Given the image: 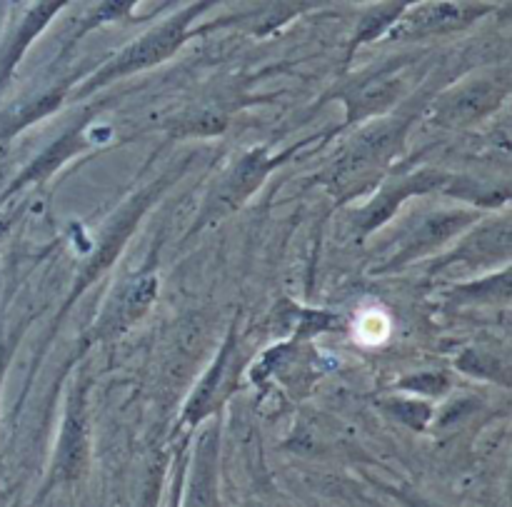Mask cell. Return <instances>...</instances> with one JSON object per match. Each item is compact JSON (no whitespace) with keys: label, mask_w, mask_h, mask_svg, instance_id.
<instances>
[{"label":"cell","mask_w":512,"mask_h":507,"mask_svg":"<svg viewBox=\"0 0 512 507\" xmlns=\"http://www.w3.org/2000/svg\"><path fill=\"white\" fill-rule=\"evenodd\" d=\"M210 3H213V0H200V3L190 5V8L183 10V13L175 15V18H170L168 23L158 25L153 33H148V35H143L140 40H135V43L128 45V48H125V53L120 55L113 65H110V70L103 75V78H108V75L130 73V70L145 68V65H153V63H158V60L168 58V55L173 53L180 43H183L185 33H188V25L193 23L195 15H198L200 10Z\"/></svg>","instance_id":"obj_1"},{"label":"cell","mask_w":512,"mask_h":507,"mask_svg":"<svg viewBox=\"0 0 512 507\" xmlns=\"http://www.w3.org/2000/svg\"><path fill=\"white\" fill-rule=\"evenodd\" d=\"M485 5L470 3V0H430V3L418 5L410 13L400 15L395 23V35L398 38H410V35H428L443 33V30L463 28L473 23L485 13Z\"/></svg>","instance_id":"obj_2"},{"label":"cell","mask_w":512,"mask_h":507,"mask_svg":"<svg viewBox=\"0 0 512 507\" xmlns=\"http://www.w3.org/2000/svg\"><path fill=\"white\" fill-rule=\"evenodd\" d=\"M85 458H88V435H85L83 413H80L78 405H75V408L70 405L68 420H65L63 428V438H60L58 460H55V468H58L60 478H78V473L85 465Z\"/></svg>","instance_id":"obj_3"},{"label":"cell","mask_w":512,"mask_h":507,"mask_svg":"<svg viewBox=\"0 0 512 507\" xmlns=\"http://www.w3.org/2000/svg\"><path fill=\"white\" fill-rule=\"evenodd\" d=\"M65 0H40L38 5H35L33 10H30L28 15H25V20L20 23L18 33H15V38L10 40L8 48L0 53V85L5 83V78L10 75V70H13V65L18 63L20 53L25 50V45L30 43V38L33 35L40 33V28H43L45 23L50 20V15H55L60 10V5H63Z\"/></svg>","instance_id":"obj_4"},{"label":"cell","mask_w":512,"mask_h":507,"mask_svg":"<svg viewBox=\"0 0 512 507\" xmlns=\"http://www.w3.org/2000/svg\"><path fill=\"white\" fill-rule=\"evenodd\" d=\"M5 230H8V220H0V238L5 235Z\"/></svg>","instance_id":"obj_5"}]
</instances>
